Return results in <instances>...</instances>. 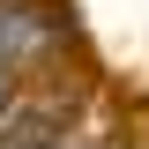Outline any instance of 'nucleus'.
Masks as SVG:
<instances>
[{
    "instance_id": "nucleus-1",
    "label": "nucleus",
    "mask_w": 149,
    "mask_h": 149,
    "mask_svg": "<svg viewBox=\"0 0 149 149\" xmlns=\"http://www.w3.org/2000/svg\"><path fill=\"white\" fill-rule=\"evenodd\" d=\"M22 149H37V142H22Z\"/></svg>"
}]
</instances>
